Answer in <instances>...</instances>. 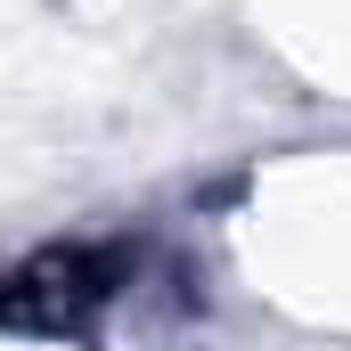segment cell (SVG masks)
I'll return each instance as SVG.
<instances>
[{
  "label": "cell",
  "mask_w": 351,
  "mask_h": 351,
  "mask_svg": "<svg viewBox=\"0 0 351 351\" xmlns=\"http://www.w3.org/2000/svg\"><path fill=\"white\" fill-rule=\"evenodd\" d=\"M114 278H123V254H41L33 269H16L0 286V319L8 327H66L114 294Z\"/></svg>",
  "instance_id": "cell-1"
}]
</instances>
